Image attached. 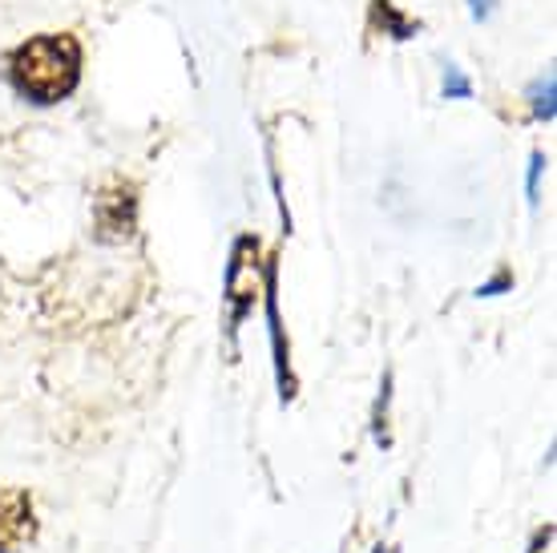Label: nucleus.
<instances>
[{
	"label": "nucleus",
	"mask_w": 557,
	"mask_h": 553,
	"mask_svg": "<svg viewBox=\"0 0 557 553\" xmlns=\"http://www.w3.org/2000/svg\"><path fill=\"white\" fill-rule=\"evenodd\" d=\"M77 82H82V45L70 33L33 37L13 53V85L37 106L70 97Z\"/></svg>",
	"instance_id": "1"
},
{
	"label": "nucleus",
	"mask_w": 557,
	"mask_h": 553,
	"mask_svg": "<svg viewBox=\"0 0 557 553\" xmlns=\"http://www.w3.org/2000/svg\"><path fill=\"white\" fill-rule=\"evenodd\" d=\"M259 243L255 238H238L235 250H231V271H226V304H231V319H226V335H231V344H235L238 335V323L251 316L255 307V291H259V275H255V267L247 263Z\"/></svg>",
	"instance_id": "2"
},
{
	"label": "nucleus",
	"mask_w": 557,
	"mask_h": 553,
	"mask_svg": "<svg viewBox=\"0 0 557 553\" xmlns=\"http://www.w3.org/2000/svg\"><path fill=\"white\" fill-rule=\"evenodd\" d=\"M37 538L33 497L16 484H0V553H21Z\"/></svg>",
	"instance_id": "3"
},
{
	"label": "nucleus",
	"mask_w": 557,
	"mask_h": 553,
	"mask_svg": "<svg viewBox=\"0 0 557 553\" xmlns=\"http://www.w3.org/2000/svg\"><path fill=\"white\" fill-rule=\"evenodd\" d=\"M98 226L101 238H126L134 231V191L129 186H117V191H106L98 198Z\"/></svg>",
	"instance_id": "4"
},
{
	"label": "nucleus",
	"mask_w": 557,
	"mask_h": 553,
	"mask_svg": "<svg viewBox=\"0 0 557 553\" xmlns=\"http://www.w3.org/2000/svg\"><path fill=\"white\" fill-rule=\"evenodd\" d=\"M267 323H271V347H275V376H278V392L283 401L295 396V380H292V364H287V340H283V323H278V307H275V259L267 267Z\"/></svg>",
	"instance_id": "5"
},
{
	"label": "nucleus",
	"mask_w": 557,
	"mask_h": 553,
	"mask_svg": "<svg viewBox=\"0 0 557 553\" xmlns=\"http://www.w3.org/2000/svg\"><path fill=\"white\" fill-rule=\"evenodd\" d=\"M530 97H533V113L549 122V118H554V73H545L542 82L530 89Z\"/></svg>",
	"instance_id": "6"
},
{
	"label": "nucleus",
	"mask_w": 557,
	"mask_h": 553,
	"mask_svg": "<svg viewBox=\"0 0 557 553\" xmlns=\"http://www.w3.org/2000/svg\"><path fill=\"white\" fill-rule=\"evenodd\" d=\"M445 94L448 97H469V94H473V89H469V82L460 77L457 65H448V70H445Z\"/></svg>",
	"instance_id": "7"
},
{
	"label": "nucleus",
	"mask_w": 557,
	"mask_h": 553,
	"mask_svg": "<svg viewBox=\"0 0 557 553\" xmlns=\"http://www.w3.org/2000/svg\"><path fill=\"white\" fill-rule=\"evenodd\" d=\"M542 167H545V158H542V153H533V167H530V202H537V179H542Z\"/></svg>",
	"instance_id": "8"
},
{
	"label": "nucleus",
	"mask_w": 557,
	"mask_h": 553,
	"mask_svg": "<svg viewBox=\"0 0 557 553\" xmlns=\"http://www.w3.org/2000/svg\"><path fill=\"white\" fill-rule=\"evenodd\" d=\"M469 9H473L476 21H485V16L493 13V0H469Z\"/></svg>",
	"instance_id": "9"
},
{
	"label": "nucleus",
	"mask_w": 557,
	"mask_h": 553,
	"mask_svg": "<svg viewBox=\"0 0 557 553\" xmlns=\"http://www.w3.org/2000/svg\"><path fill=\"white\" fill-rule=\"evenodd\" d=\"M376 553H384V550H376Z\"/></svg>",
	"instance_id": "10"
}]
</instances>
